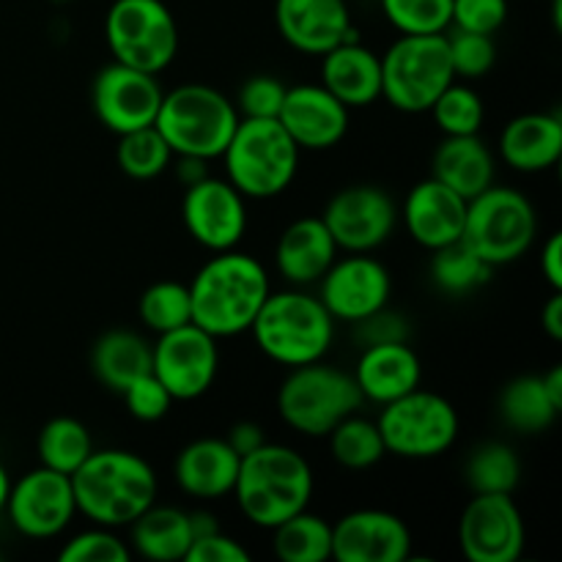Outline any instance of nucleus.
Listing matches in <instances>:
<instances>
[{
	"label": "nucleus",
	"instance_id": "0eeeda50",
	"mask_svg": "<svg viewBox=\"0 0 562 562\" xmlns=\"http://www.w3.org/2000/svg\"><path fill=\"white\" fill-rule=\"evenodd\" d=\"M360 406L362 393L355 376L322 360L291 368L278 390L280 420L302 437H327Z\"/></svg>",
	"mask_w": 562,
	"mask_h": 562
},
{
	"label": "nucleus",
	"instance_id": "f704fd0d",
	"mask_svg": "<svg viewBox=\"0 0 562 562\" xmlns=\"http://www.w3.org/2000/svg\"><path fill=\"white\" fill-rule=\"evenodd\" d=\"M329 453L344 470L362 472L376 467L387 456L384 439L379 434V426L373 420H366L355 412L346 420H340L333 431L327 434Z\"/></svg>",
	"mask_w": 562,
	"mask_h": 562
},
{
	"label": "nucleus",
	"instance_id": "20e7f679",
	"mask_svg": "<svg viewBox=\"0 0 562 562\" xmlns=\"http://www.w3.org/2000/svg\"><path fill=\"white\" fill-rule=\"evenodd\" d=\"M250 333L269 360L296 368L327 357L335 340V318L318 296L294 285L289 291H269Z\"/></svg>",
	"mask_w": 562,
	"mask_h": 562
},
{
	"label": "nucleus",
	"instance_id": "9d476101",
	"mask_svg": "<svg viewBox=\"0 0 562 562\" xmlns=\"http://www.w3.org/2000/svg\"><path fill=\"white\" fill-rule=\"evenodd\" d=\"M376 426L387 453L409 461H426L448 453L461 431L456 406L445 395L423 387L384 404Z\"/></svg>",
	"mask_w": 562,
	"mask_h": 562
},
{
	"label": "nucleus",
	"instance_id": "cd10ccee",
	"mask_svg": "<svg viewBox=\"0 0 562 562\" xmlns=\"http://www.w3.org/2000/svg\"><path fill=\"white\" fill-rule=\"evenodd\" d=\"M494 154L481 135H445L431 157V176L459 192L461 198L481 195L486 187L494 184Z\"/></svg>",
	"mask_w": 562,
	"mask_h": 562
},
{
	"label": "nucleus",
	"instance_id": "4468645a",
	"mask_svg": "<svg viewBox=\"0 0 562 562\" xmlns=\"http://www.w3.org/2000/svg\"><path fill=\"white\" fill-rule=\"evenodd\" d=\"M338 250L371 252L393 236L398 209L387 190L376 184H351L335 192L322 212Z\"/></svg>",
	"mask_w": 562,
	"mask_h": 562
},
{
	"label": "nucleus",
	"instance_id": "a878e982",
	"mask_svg": "<svg viewBox=\"0 0 562 562\" xmlns=\"http://www.w3.org/2000/svg\"><path fill=\"white\" fill-rule=\"evenodd\" d=\"M338 258V245L322 217H300L280 234L274 247V267L285 283L311 285L322 280L329 263Z\"/></svg>",
	"mask_w": 562,
	"mask_h": 562
},
{
	"label": "nucleus",
	"instance_id": "4c0bfd02",
	"mask_svg": "<svg viewBox=\"0 0 562 562\" xmlns=\"http://www.w3.org/2000/svg\"><path fill=\"white\" fill-rule=\"evenodd\" d=\"M137 316L154 333H170L192 322L190 285L179 280H159L151 283L137 300Z\"/></svg>",
	"mask_w": 562,
	"mask_h": 562
},
{
	"label": "nucleus",
	"instance_id": "3c124183",
	"mask_svg": "<svg viewBox=\"0 0 562 562\" xmlns=\"http://www.w3.org/2000/svg\"><path fill=\"white\" fill-rule=\"evenodd\" d=\"M541 329L554 344L562 340V291H554L547 305L541 307Z\"/></svg>",
	"mask_w": 562,
	"mask_h": 562
},
{
	"label": "nucleus",
	"instance_id": "49530a36",
	"mask_svg": "<svg viewBox=\"0 0 562 562\" xmlns=\"http://www.w3.org/2000/svg\"><path fill=\"white\" fill-rule=\"evenodd\" d=\"M184 562H250V552L236 538L225 536L223 527L192 538Z\"/></svg>",
	"mask_w": 562,
	"mask_h": 562
},
{
	"label": "nucleus",
	"instance_id": "ddd939ff",
	"mask_svg": "<svg viewBox=\"0 0 562 562\" xmlns=\"http://www.w3.org/2000/svg\"><path fill=\"white\" fill-rule=\"evenodd\" d=\"M461 554L470 562H516L527 547V527L514 494H475L459 521Z\"/></svg>",
	"mask_w": 562,
	"mask_h": 562
},
{
	"label": "nucleus",
	"instance_id": "c756f323",
	"mask_svg": "<svg viewBox=\"0 0 562 562\" xmlns=\"http://www.w3.org/2000/svg\"><path fill=\"white\" fill-rule=\"evenodd\" d=\"M91 371L113 393L151 371V344L132 329H108L91 349Z\"/></svg>",
	"mask_w": 562,
	"mask_h": 562
},
{
	"label": "nucleus",
	"instance_id": "423d86ee",
	"mask_svg": "<svg viewBox=\"0 0 562 562\" xmlns=\"http://www.w3.org/2000/svg\"><path fill=\"white\" fill-rule=\"evenodd\" d=\"M239 124L236 104L206 82H187L162 93L154 126L173 157L220 159Z\"/></svg>",
	"mask_w": 562,
	"mask_h": 562
},
{
	"label": "nucleus",
	"instance_id": "37998d69",
	"mask_svg": "<svg viewBox=\"0 0 562 562\" xmlns=\"http://www.w3.org/2000/svg\"><path fill=\"white\" fill-rule=\"evenodd\" d=\"M289 86L272 75H252L245 80L236 97V113L239 119H278Z\"/></svg>",
	"mask_w": 562,
	"mask_h": 562
},
{
	"label": "nucleus",
	"instance_id": "c85d7f7f",
	"mask_svg": "<svg viewBox=\"0 0 562 562\" xmlns=\"http://www.w3.org/2000/svg\"><path fill=\"white\" fill-rule=\"evenodd\" d=\"M132 552L151 562H179L184 560L192 543L190 514L173 505H157L143 510L132 521Z\"/></svg>",
	"mask_w": 562,
	"mask_h": 562
},
{
	"label": "nucleus",
	"instance_id": "9b49d317",
	"mask_svg": "<svg viewBox=\"0 0 562 562\" xmlns=\"http://www.w3.org/2000/svg\"><path fill=\"white\" fill-rule=\"evenodd\" d=\"M104 38L113 60L151 75L168 69L179 53V25L162 0H113Z\"/></svg>",
	"mask_w": 562,
	"mask_h": 562
},
{
	"label": "nucleus",
	"instance_id": "1a4fd4ad",
	"mask_svg": "<svg viewBox=\"0 0 562 562\" xmlns=\"http://www.w3.org/2000/svg\"><path fill=\"white\" fill-rule=\"evenodd\" d=\"M453 80L445 33H401L382 55V97L401 113H428Z\"/></svg>",
	"mask_w": 562,
	"mask_h": 562
},
{
	"label": "nucleus",
	"instance_id": "c9c22d12",
	"mask_svg": "<svg viewBox=\"0 0 562 562\" xmlns=\"http://www.w3.org/2000/svg\"><path fill=\"white\" fill-rule=\"evenodd\" d=\"M492 272L494 267H488L464 239L431 250V278L445 294H470V291L486 285Z\"/></svg>",
	"mask_w": 562,
	"mask_h": 562
},
{
	"label": "nucleus",
	"instance_id": "6e6552de",
	"mask_svg": "<svg viewBox=\"0 0 562 562\" xmlns=\"http://www.w3.org/2000/svg\"><path fill=\"white\" fill-rule=\"evenodd\" d=\"M538 236V214L530 198L514 187L492 184L467 201V223L461 239L488 263L508 267L527 256Z\"/></svg>",
	"mask_w": 562,
	"mask_h": 562
},
{
	"label": "nucleus",
	"instance_id": "8fccbe9b",
	"mask_svg": "<svg viewBox=\"0 0 562 562\" xmlns=\"http://www.w3.org/2000/svg\"><path fill=\"white\" fill-rule=\"evenodd\" d=\"M541 272L552 291H562V234H552L541 247Z\"/></svg>",
	"mask_w": 562,
	"mask_h": 562
},
{
	"label": "nucleus",
	"instance_id": "412c9836",
	"mask_svg": "<svg viewBox=\"0 0 562 562\" xmlns=\"http://www.w3.org/2000/svg\"><path fill=\"white\" fill-rule=\"evenodd\" d=\"M274 22L285 44L305 55L357 42L346 0H274Z\"/></svg>",
	"mask_w": 562,
	"mask_h": 562
},
{
	"label": "nucleus",
	"instance_id": "e433bc0d",
	"mask_svg": "<svg viewBox=\"0 0 562 562\" xmlns=\"http://www.w3.org/2000/svg\"><path fill=\"white\" fill-rule=\"evenodd\" d=\"M115 162H119L121 173L130 176L135 181H151L162 176L173 162V151L159 135L157 126H143V130H132L119 135V146H115Z\"/></svg>",
	"mask_w": 562,
	"mask_h": 562
},
{
	"label": "nucleus",
	"instance_id": "864d4df0",
	"mask_svg": "<svg viewBox=\"0 0 562 562\" xmlns=\"http://www.w3.org/2000/svg\"><path fill=\"white\" fill-rule=\"evenodd\" d=\"M549 401L562 412V366H554L547 376H541Z\"/></svg>",
	"mask_w": 562,
	"mask_h": 562
},
{
	"label": "nucleus",
	"instance_id": "393cba45",
	"mask_svg": "<svg viewBox=\"0 0 562 562\" xmlns=\"http://www.w3.org/2000/svg\"><path fill=\"white\" fill-rule=\"evenodd\" d=\"M322 58V86L346 108H368L382 99V55L360 42H344Z\"/></svg>",
	"mask_w": 562,
	"mask_h": 562
},
{
	"label": "nucleus",
	"instance_id": "2eb2a0df",
	"mask_svg": "<svg viewBox=\"0 0 562 562\" xmlns=\"http://www.w3.org/2000/svg\"><path fill=\"white\" fill-rule=\"evenodd\" d=\"M3 510L9 514L14 530L25 538L44 541L60 536L77 516L71 477L47 467H36L11 483Z\"/></svg>",
	"mask_w": 562,
	"mask_h": 562
},
{
	"label": "nucleus",
	"instance_id": "7ed1b4c3",
	"mask_svg": "<svg viewBox=\"0 0 562 562\" xmlns=\"http://www.w3.org/2000/svg\"><path fill=\"white\" fill-rule=\"evenodd\" d=\"M313 486L316 483L305 456L289 445L263 442L252 453L241 456L231 494L250 525L272 530L311 505Z\"/></svg>",
	"mask_w": 562,
	"mask_h": 562
},
{
	"label": "nucleus",
	"instance_id": "dca6fc26",
	"mask_svg": "<svg viewBox=\"0 0 562 562\" xmlns=\"http://www.w3.org/2000/svg\"><path fill=\"white\" fill-rule=\"evenodd\" d=\"M162 93L157 75L113 60L93 77L91 104L110 132L124 135L157 121Z\"/></svg>",
	"mask_w": 562,
	"mask_h": 562
},
{
	"label": "nucleus",
	"instance_id": "2f4dec72",
	"mask_svg": "<svg viewBox=\"0 0 562 562\" xmlns=\"http://www.w3.org/2000/svg\"><path fill=\"white\" fill-rule=\"evenodd\" d=\"M560 409L549 401L541 376H516L499 393V417L516 434H541L558 420Z\"/></svg>",
	"mask_w": 562,
	"mask_h": 562
},
{
	"label": "nucleus",
	"instance_id": "de8ad7c7",
	"mask_svg": "<svg viewBox=\"0 0 562 562\" xmlns=\"http://www.w3.org/2000/svg\"><path fill=\"white\" fill-rule=\"evenodd\" d=\"M357 338L362 340V346L371 344H393V340H409V322L401 316L398 311H390V307H382V311L371 313L368 318L355 324Z\"/></svg>",
	"mask_w": 562,
	"mask_h": 562
},
{
	"label": "nucleus",
	"instance_id": "a18cd8bd",
	"mask_svg": "<svg viewBox=\"0 0 562 562\" xmlns=\"http://www.w3.org/2000/svg\"><path fill=\"white\" fill-rule=\"evenodd\" d=\"M508 20V0H453L450 27L494 36Z\"/></svg>",
	"mask_w": 562,
	"mask_h": 562
},
{
	"label": "nucleus",
	"instance_id": "6ab92c4d",
	"mask_svg": "<svg viewBox=\"0 0 562 562\" xmlns=\"http://www.w3.org/2000/svg\"><path fill=\"white\" fill-rule=\"evenodd\" d=\"M412 558V530L401 516L379 508L346 514L333 525V560L404 562Z\"/></svg>",
	"mask_w": 562,
	"mask_h": 562
},
{
	"label": "nucleus",
	"instance_id": "bb28decb",
	"mask_svg": "<svg viewBox=\"0 0 562 562\" xmlns=\"http://www.w3.org/2000/svg\"><path fill=\"white\" fill-rule=\"evenodd\" d=\"M499 157L519 173H543L562 157L560 113H521L499 135Z\"/></svg>",
	"mask_w": 562,
	"mask_h": 562
},
{
	"label": "nucleus",
	"instance_id": "39448f33",
	"mask_svg": "<svg viewBox=\"0 0 562 562\" xmlns=\"http://www.w3.org/2000/svg\"><path fill=\"white\" fill-rule=\"evenodd\" d=\"M300 154L278 119H239L220 159L225 162V179L241 195L269 201L294 184Z\"/></svg>",
	"mask_w": 562,
	"mask_h": 562
},
{
	"label": "nucleus",
	"instance_id": "5701e85b",
	"mask_svg": "<svg viewBox=\"0 0 562 562\" xmlns=\"http://www.w3.org/2000/svg\"><path fill=\"white\" fill-rule=\"evenodd\" d=\"M351 376L360 387L362 401H373V404L384 406L420 387L423 366L409 340L371 344L362 346V355Z\"/></svg>",
	"mask_w": 562,
	"mask_h": 562
},
{
	"label": "nucleus",
	"instance_id": "f3484780",
	"mask_svg": "<svg viewBox=\"0 0 562 562\" xmlns=\"http://www.w3.org/2000/svg\"><path fill=\"white\" fill-rule=\"evenodd\" d=\"M318 300L327 307L335 322L357 324L371 313L387 307L393 294L390 269L379 258L368 252H349L346 258H335L327 272L322 274Z\"/></svg>",
	"mask_w": 562,
	"mask_h": 562
},
{
	"label": "nucleus",
	"instance_id": "b1692460",
	"mask_svg": "<svg viewBox=\"0 0 562 562\" xmlns=\"http://www.w3.org/2000/svg\"><path fill=\"white\" fill-rule=\"evenodd\" d=\"M241 456L228 442L214 437L195 439L176 456L173 475L184 494L195 499H223L234 492Z\"/></svg>",
	"mask_w": 562,
	"mask_h": 562
},
{
	"label": "nucleus",
	"instance_id": "ea45409f",
	"mask_svg": "<svg viewBox=\"0 0 562 562\" xmlns=\"http://www.w3.org/2000/svg\"><path fill=\"white\" fill-rule=\"evenodd\" d=\"M382 11L404 36L448 33L453 0H382Z\"/></svg>",
	"mask_w": 562,
	"mask_h": 562
},
{
	"label": "nucleus",
	"instance_id": "72a5a7b5",
	"mask_svg": "<svg viewBox=\"0 0 562 562\" xmlns=\"http://www.w3.org/2000/svg\"><path fill=\"white\" fill-rule=\"evenodd\" d=\"M36 453L42 467L71 475L93 453V439L75 417H53L38 431Z\"/></svg>",
	"mask_w": 562,
	"mask_h": 562
},
{
	"label": "nucleus",
	"instance_id": "603ef678",
	"mask_svg": "<svg viewBox=\"0 0 562 562\" xmlns=\"http://www.w3.org/2000/svg\"><path fill=\"white\" fill-rule=\"evenodd\" d=\"M206 162L209 159H201V157H179V162H176V179H179L184 187L198 184V181L209 176Z\"/></svg>",
	"mask_w": 562,
	"mask_h": 562
},
{
	"label": "nucleus",
	"instance_id": "58836bf2",
	"mask_svg": "<svg viewBox=\"0 0 562 562\" xmlns=\"http://www.w3.org/2000/svg\"><path fill=\"white\" fill-rule=\"evenodd\" d=\"M428 113L434 115V121H437V126L445 135H477L483 119H486L481 93L456 80L439 93Z\"/></svg>",
	"mask_w": 562,
	"mask_h": 562
},
{
	"label": "nucleus",
	"instance_id": "473e14b6",
	"mask_svg": "<svg viewBox=\"0 0 562 562\" xmlns=\"http://www.w3.org/2000/svg\"><path fill=\"white\" fill-rule=\"evenodd\" d=\"M464 481L472 494H514L521 481L519 453L505 442H483L467 459Z\"/></svg>",
	"mask_w": 562,
	"mask_h": 562
},
{
	"label": "nucleus",
	"instance_id": "5fc2aeb1",
	"mask_svg": "<svg viewBox=\"0 0 562 562\" xmlns=\"http://www.w3.org/2000/svg\"><path fill=\"white\" fill-rule=\"evenodd\" d=\"M9 488H11V477L9 472H5V467L0 464V514H3L5 499H9Z\"/></svg>",
	"mask_w": 562,
	"mask_h": 562
},
{
	"label": "nucleus",
	"instance_id": "79ce46f5",
	"mask_svg": "<svg viewBox=\"0 0 562 562\" xmlns=\"http://www.w3.org/2000/svg\"><path fill=\"white\" fill-rule=\"evenodd\" d=\"M60 562H130V543L121 541L110 527L93 525L91 530L77 532L58 552Z\"/></svg>",
	"mask_w": 562,
	"mask_h": 562
},
{
	"label": "nucleus",
	"instance_id": "f257e3e1",
	"mask_svg": "<svg viewBox=\"0 0 562 562\" xmlns=\"http://www.w3.org/2000/svg\"><path fill=\"white\" fill-rule=\"evenodd\" d=\"M269 291V274L258 258L236 247L214 252L190 283L192 324L217 340L247 333Z\"/></svg>",
	"mask_w": 562,
	"mask_h": 562
},
{
	"label": "nucleus",
	"instance_id": "f8f14e48",
	"mask_svg": "<svg viewBox=\"0 0 562 562\" xmlns=\"http://www.w3.org/2000/svg\"><path fill=\"white\" fill-rule=\"evenodd\" d=\"M220 371L217 338L198 324L159 333L151 344V373L173 401H195L214 387Z\"/></svg>",
	"mask_w": 562,
	"mask_h": 562
},
{
	"label": "nucleus",
	"instance_id": "a211bd4d",
	"mask_svg": "<svg viewBox=\"0 0 562 562\" xmlns=\"http://www.w3.org/2000/svg\"><path fill=\"white\" fill-rule=\"evenodd\" d=\"M247 198L228 179L206 176L184 187L181 220L192 239L212 252L234 250L247 231Z\"/></svg>",
	"mask_w": 562,
	"mask_h": 562
},
{
	"label": "nucleus",
	"instance_id": "c03bdc74",
	"mask_svg": "<svg viewBox=\"0 0 562 562\" xmlns=\"http://www.w3.org/2000/svg\"><path fill=\"white\" fill-rule=\"evenodd\" d=\"M121 398H124L126 412H130V415L140 423L162 420V417L170 412V406H173L170 393L165 390V384L159 382L151 371L143 373V376H137L132 384H126L124 393H121Z\"/></svg>",
	"mask_w": 562,
	"mask_h": 562
},
{
	"label": "nucleus",
	"instance_id": "f03ea898",
	"mask_svg": "<svg viewBox=\"0 0 562 562\" xmlns=\"http://www.w3.org/2000/svg\"><path fill=\"white\" fill-rule=\"evenodd\" d=\"M69 477L77 514L110 530L130 527L157 503L154 467L132 450H93Z\"/></svg>",
	"mask_w": 562,
	"mask_h": 562
},
{
	"label": "nucleus",
	"instance_id": "7c9ffc66",
	"mask_svg": "<svg viewBox=\"0 0 562 562\" xmlns=\"http://www.w3.org/2000/svg\"><path fill=\"white\" fill-rule=\"evenodd\" d=\"M272 549L283 562H327L333 560V525L305 508L272 527Z\"/></svg>",
	"mask_w": 562,
	"mask_h": 562
},
{
	"label": "nucleus",
	"instance_id": "a19ab883",
	"mask_svg": "<svg viewBox=\"0 0 562 562\" xmlns=\"http://www.w3.org/2000/svg\"><path fill=\"white\" fill-rule=\"evenodd\" d=\"M445 36H448L450 66H453L456 77L475 80V77L488 75L494 69V64H497V44H494V36L456 31V27H448Z\"/></svg>",
	"mask_w": 562,
	"mask_h": 562
},
{
	"label": "nucleus",
	"instance_id": "09e8293b",
	"mask_svg": "<svg viewBox=\"0 0 562 562\" xmlns=\"http://www.w3.org/2000/svg\"><path fill=\"white\" fill-rule=\"evenodd\" d=\"M225 442H228L239 456H247V453H252L256 448H261V445L267 442V437H263V428L258 426V423L241 420V423H236V426L228 428V434H225Z\"/></svg>",
	"mask_w": 562,
	"mask_h": 562
},
{
	"label": "nucleus",
	"instance_id": "4be33fe9",
	"mask_svg": "<svg viewBox=\"0 0 562 562\" xmlns=\"http://www.w3.org/2000/svg\"><path fill=\"white\" fill-rule=\"evenodd\" d=\"M401 214L412 239L431 252L464 236L467 198L428 176L412 187Z\"/></svg>",
	"mask_w": 562,
	"mask_h": 562
},
{
	"label": "nucleus",
	"instance_id": "aec40b11",
	"mask_svg": "<svg viewBox=\"0 0 562 562\" xmlns=\"http://www.w3.org/2000/svg\"><path fill=\"white\" fill-rule=\"evenodd\" d=\"M278 121L300 151H327L349 132V108L322 82H302L285 91Z\"/></svg>",
	"mask_w": 562,
	"mask_h": 562
}]
</instances>
